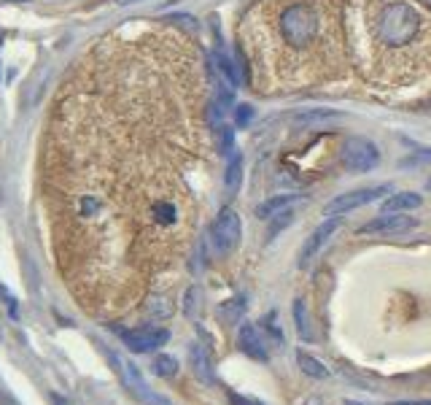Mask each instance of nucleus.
I'll use <instances>...</instances> for the list:
<instances>
[{
	"label": "nucleus",
	"instance_id": "nucleus-1",
	"mask_svg": "<svg viewBox=\"0 0 431 405\" xmlns=\"http://www.w3.org/2000/svg\"><path fill=\"white\" fill-rule=\"evenodd\" d=\"M420 27V17L407 3H391L378 17V36L388 46H404L410 44Z\"/></svg>",
	"mask_w": 431,
	"mask_h": 405
},
{
	"label": "nucleus",
	"instance_id": "nucleus-2",
	"mask_svg": "<svg viewBox=\"0 0 431 405\" xmlns=\"http://www.w3.org/2000/svg\"><path fill=\"white\" fill-rule=\"evenodd\" d=\"M280 33H283V41L294 49L313 44V38L318 36V11L313 8V3L296 0L292 6H286V11L280 14Z\"/></svg>",
	"mask_w": 431,
	"mask_h": 405
},
{
	"label": "nucleus",
	"instance_id": "nucleus-3",
	"mask_svg": "<svg viewBox=\"0 0 431 405\" xmlns=\"http://www.w3.org/2000/svg\"><path fill=\"white\" fill-rule=\"evenodd\" d=\"M391 192H394L391 184H378V187L350 190V192L331 197L327 206H324V216H337V219H340L343 213H350V211H356V208H362V206H369V203L380 200L383 194H391Z\"/></svg>",
	"mask_w": 431,
	"mask_h": 405
},
{
	"label": "nucleus",
	"instance_id": "nucleus-4",
	"mask_svg": "<svg viewBox=\"0 0 431 405\" xmlns=\"http://www.w3.org/2000/svg\"><path fill=\"white\" fill-rule=\"evenodd\" d=\"M242 238V225H240V216L235 208H221L219 216H216V222H213V227H210V241H213V248H216V254H232L238 244H240Z\"/></svg>",
	"mask_w": 431,
	"mask_h": 405
},
{
	"label": "nucleus",
	"instance_id": "nucleus-5",
	"mask_svg": "<svg viewBox=\"0 0 431 405\" xmlns=\"http://www.w3.org/2000/svg\"><path fill=\"white\" fill-rule=\"evenodd\" d=\"M111 362L116 365V373L121 376L124 387L130 389L140 403H146V405H172L170 400H165L162 394H156V392L149 389V384H146V378H143V373L138 370V365H132L130 359H124V357H119V354H111Z\"/></svg>",
	"mask_w": 431,
	"mask_h": 405
},
{
	"label": "nucleus",
	"instance_id": "nucleus-6",
	"mask_svg": "<svg viewBox=\"0 0 431 405\" xmlns=\"http://www.w3.org/2000/svg\"><path fill=\"white\" fill-rule=\"evenodd\" d=\"M343 165L353 173H367L380 165V149L367 138H348L343 146Z\"/></svg>",
	"mask_w": 431,
	"mask_h": 405
},
{
	"label": "nucleus",
	"instance_id": "nucleus-7",
	"mask_svg": "<svg viewBox=\"0 0 431 405\" xmlns=\"http://www.w3.org/2000/svg\"><path fill=\"white\" fill-rule=\"evenodd\" d=\"M121 340L130 352L135 354H149L162 349L167 340H170V333L162 330V327H146V330H130V333H121Z\"/></svg>",
	"mask_w": 431,
	"mask_h": 405
},
{
	"label": "nucleus",
	"instance_id": "nucleus-8",
	"mask_svg": "<svg viewBox=\"0 0 431 405\" xmlns=\"http://www.w3.org/2000/svg\"><path fill=\"white\" fill-rule=\"evenodd\" d=\"M415 227L413 216L404 213H380L378 219L362 225V232H372V235H402Z\"/></svg>",
	"mask_w": 431,
	"mask_h": 405
},
{
	"label": "nucleus",
	"instance_id": "nucleus-9",
	"mask_svg": "<svg viewBox=\"0 0 431 405\" xmlns=\"http://www.w3.org/2000/svg\"><path fill=\"white\" fill-rule=\"evenodd\" d=\"M238 346L245 357L256 359V362H267L270 359V349H267V338L259 333L256 324L242 321L240 333H238Z\"/></svg>",
	"mask_w": 431,
	"mask_h": 405
},
{
	"label": "nucleus",
	"instance_id": "nucleus-10",
	"mask_svg": "<svg viewBox=\"0 0 431 405\" xmlns=\"http://www.w3.org/2000/svg\"><path fill=\"white\" fill-rule=\"evenodd\" d=\"M337 225H340V219L331 216V219H327L324 225H318V227L313 230V235L305 241V246H302V251H299V267H308V265L313 263V257H315V254L321 251V246H324L329 238L334 235Z\"/></svg>",
	"mask_w": 431,
	"mask_h": 405
},
{
	"label": "nucleus",
	"instance_id": "nucleus-11",
	"mask_svg": "<svg viewBox=\"0 0 431 405\" xmlns=\"http://www.w3.org/2000/svg\"><path fill=\"white\" fill-rule=\"evenodd\" d=\"M189 362H191L194 376H197L205 387H216V370H213V359H210V352H207L203 343H191Z\"/></svg>",
	"mask_w": 431,
	"mask_h": 405
},
{
	"label": "nucleus",
	"instance_id": "nucleus-12",
	"mask_svg": "<svg viewBox=\"0 0 431 405\" xmlns=\"http://www.w3.org/2000/svg\"><path fill=\"white\" fill-rule=\"evenodd\" d=\"M423 203V197L415 192H391L383 200V213H404L413 211Z\"/></svg>",
	"mask_w": 431,
	"mask_h": 405
},
{
	"label": "nucleus",
	"instance_id": "nucleus-13",
	"mask_svg": "<svg viewBox=\"0 0 431 405\" xmlns=\"http://www.w3.org/2000/svg\"><path fill=\"white\" fill-rule=\"evenodd\" d=\"M242 314H245V298H229V300H224V303H219V308H216V317H219V321L226 324V327L240 324Z\"/></svg>",
	"mask_w": 431,
	"mask_h": 405
},
{
	"label": "nucleus",
	"instance_id": "nucleus-14",
	"mask_svg": "<svg viewBox=\"0 0 431 405\" xmlns=\"http://www.w3.org/2000/svg\"><path fill=\"white\" fill-rule=\"evenodd\" d=\"M242 184V154L240 152H232L226 159V171H224V190L226 194H235Z\"/></svg>",
	"mask_w": 431,
	"mask_h": 405
},
{
	"label": "nucleus",
	"instance_id": "nucleus-15",
	"mask_svg": "<svg viewBox=\"0 0 431 405\" xmlns=\"http://www.w3.org/2000/svg\"><path fill=\"white\" fill-rule=\"evenodd\" d=\"M296 197H299V194H275V197H270V200L259 203V206H256V216L261 219V222H264V219H273L275 213L286 211V208L292 206Z\"/></svg>",
	"mask_w": 431,
	"mask_h": 405
},
{
	"label": "nucleus",
	"instance_id": "nucleus-16",
	"mask_svg": "<svg viewBox=\"0 0 431 405\" xmlns=\"http://www.w3.org/2000/svg\"><path fill=\"white\" fill-rule=\"evenodd\" d=\"M181 311L186 319H200L203 314V289L197 284H191L189 289L184 292V300H181Z\"/></svg>",
	"mask_w": 431,
	"mask_h": 405
},
{
	"label": "nucleus",
	"instance_id": "nucleus-17",
	"mask_svg": "<svg viewBox=\"0 0 431 405\" xmlns=\"http://www.w3.org/2000/svg\"><path fill=\"white\" fill-rule=\"evenodd\" d=\"M334 117H340V114H337V111H324V108H310V111L296 114V117H294V124H296V127H313V124L329 122V119H334Z\"/></svg>",
	"mask_w": 431,
	"mask_h": 405
},
{
	"label": "nucleus",
	"instance_id": "nucleus-18",
	"mask_svg": "<svg viewBox=\"0 0 431 405\" xmlns=\"http://www.w3.org/2000/svg\"><path fill=\"white\" fill-rule=\"evenodd\" d=\"M213 65H216V71L221 73V79H224L229 87H238L240 84V73L235 71V65H232V60L226 57L221 49L213 54Z\"/></svg>",
	"mask_w": 431,
	"mask_h": 405
},
{
	"label": "nucleus",
	"instance_id": "nucleus-19",
	"mask_svg": "<svg viewBox=\"0 0 431 405\" xmlns=\"http://www.w3.org/2000/svg\"><path fill=\"white\" fill-rule=\"evenodd\" d=\"M143 311H146V317H151V319H167V317H172V303H170V298H165V295H151L149 303L143 305Z\"/></svg>",
	"mask_w": 431,
	"mask_h": 405
},
{
	"label": "nucleus",
	"instance_id": "nucleus-20",
	"mask_svg": "<svg viewBox=\"0 0 431 405\" xmlns=\"http://www.w3.org/2000/svg\"><path fill=\"white\" fill-rule=\"evenodd\" d=\"M296 362H299V368L305 376H310V378H327L329 376V368L324 362H318L315 357H310L308 352H299L296 354Z\"/></svg>",
	"mask_w": 431,
	"mask_h": 405
},
{
	"label": "nucleus",
	"instance_id": "nucleus-21",
	"mask_svg": "<svg viewBox=\"0 0 431 405\" xmlns=\"http://www.w3.org/2000/svg\"><path fill=\"white\" fill-rule=\"evenodd\" d=\"M151 373L159 376V378H172L178 373V359L170 357V354H156L154 362H151Z\"/></svg>",
	"mask_w": 431,
	"mask_h": 405
},
{
	"label": "nucleus",
	"instance_id": "nucleus-22",
	"mask_svg": "<svg viewBox=\"0 0 431 405\" xmlns=\"http://www.w3.org/2000/svg\"><path fill=\"white\" fill-rule=\"evenodd\" d=\"M294 324H296V335L302 340H313L310 321H308V311H305V303L302 300H294Z\"/></svg>",
	"mask_w": 431,
	"mask_h": 405
},
{
	"label": "nucleus",
	"instance_id": "nucleus-23",
	"mask_svg": "<svg viewBox=\"0 0 431 405\" xmlns=\"http://www.w3.org/2000/svg\"><path fill=\"white\" fill-rule=\"evenodd\" d=\"M216 130H219V135H216V141H219V152L229 157V154L235 152V130H232L229 124H219Z\"/></svg>",
	"mask_w": 431,
	"mask_h": 405
},
{
	"label": "nucleus",
	"instance_id": "nucleus-24",
	"mask_svg": "<svg viewBox=\"0 0 431 405\" xmlns=\"http://www.w3.org/2000/svg\"><path fill=\"white\" fill-rule=\"evenodd\" d=\"M267 222H273V225H270V230H267V238L273 241V238H275L280 230L289 227V225L294 222V211H289V208H286V211L275 213V216H273V219H267Z\"/></svg>",
	"mask_w": 431,
	"mask_h": 405
},
{
	"label": "nucleus",
	"instance_id": "nucleus-25",
	"mask_svg": "<svg viewBox=\"0 0 431 405\" xmlns=\"http://www.w3.org/2000/svg\"><path fill=\"white\" fill-rule=\"evenodd\" d=\"M254 114H256V108L251 106V103L235 106V124H238V127H248V124L254 122Z\"/></svg>",
	"mask_w": 431,
	"mask_h": 405
},
{
	"label": "nucleus",
	"instance_id": "nucleus-26",
	"mask_svg": "<svg viewBox=\"0 0 431 405\" xmlns=\"http://www.w3.org/2000/svg\"><path fill=\"white\" fill-rule=\"evenodd\" d=\"M278 314L275 311H273V314H267V317L261 319V324H264V330H267V333L273 335V338H275L278 343H283V333H280V327H278Z\"/></svg>",
	"mask_w": 431,
	"mask_h": 405
},
{
	"label": "nucleus",
	"instance_id": "nucleus-27",
	"mask_svg": "<svg viewBox=\"0 0 431 405\" xmlns=\"http://www.w3.org/2000/svg\"><path fill=\"white\" fill-rule=\"evenodd\" d=\"M413 146V154L420 159H431V146H420V143H410Z\"/></svg>",
	"mask_w": 431,
	"mask_h": 405
},
{
	"label": "nucleus",
	"instance_id": "nucleus-28",
	"mask_svg": "<svg viewBox=\"0 0 431 405\" xmlns=\"http://www.w3.org/2000/svg\"><path fill=\"white\" fill-rule=\"evenodd\" d=\"M229 403L232 405H261V403H256V400H248V397H240V394H229Z\"/></svg>",
	"mask_w": 431,
	"mask_h": 405
},
{
	"label": "nucleus",
	"instance_id": "nucleus-29",
	"mask_svg": "<svg viewBox=\"0 0 431 405\" xmlns=\"http://www.w3.org/2000/svg\"><path fill=\"white\" fill-rule=\"evenodd\" d=\"M388 405H431V400H397V403Z\"/></svg>",
	"mask_w": 431,
	"mask_h": 405
},
{
	"label": "nucleus",
	"instance_id": "nucleus-30",
	"mask_svg": "<svg viewBox=\"0 0 431 405\" xmlns=\"http://www.w3.org/2000/svg\"><path fill=\"white\" fill-rule=\"evenodd\" d=\"M49 400H52V405H70L68 400H62V397H60V394H52V397H49Z\"/></svg>",
	"mask_w": 431,
	"mask_h": 405
},
{
	"label": "nucleus",
	"instance_id": "nucleus-31",
	"mask_svg": "<svg viewBox=\"0 0 431 405\" xmlns=\"http://www.w3.org/2000/svg\"><path fill=\"white\" fill-rule=\"evenodd\" d=\"M116 3H121V6H127V3H140V0H116Z\"/></svg>",
	"mask_w": 431,
	"mask_h": 405
},
{
	"label": "nucleus",
	"instance_id": "nucleus-32",
	"mask_svg": "<svg viewBox=\"0 0 431 405\" xmlns=\"http://www.w3.org/2000/svg\"><path fill=\"white\" fill-rule=\"evenodd\" d=\"M345 405H364V403H345Z\"/></svg>",
	"mask_w": 431,
	"mask_h": 405
},
{
	"label": "nucleus",
	"instance_id": "nucleus-33",
	"mask_svg": "<svg viewBox=\"0 0 431 405\" xmlns=\"http://www.w3.org/2000/svg\"><path fill=\"white\" fill-rule=\"evenodd\" d=\"M429 190H431V178H429Z\"/></svg>",
	"mask_w": 431,
	"mask_h": 405
},
{
	"label": "nucleus",
	"instance_id": "nucleus-34",
	"mask_svg": "<svg viewBox=\"0 0 431 405\" xmlns=\"http://www.w3.org/2000/svg\"><path fill=\"white\" fill-rule=\"evenodd\" d=\"M426 3H429V6H431V0H426Z\"/></svg>",
	"mask_w": 431,
	"mask_h": 405
}]
</instances>
